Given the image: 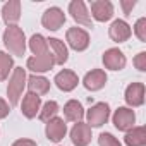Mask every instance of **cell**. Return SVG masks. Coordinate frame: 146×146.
Masks as SVG:
<instances>
[{
    "instance_id": "obj_30",
    "label": "cell",
    "mask_w": 146,
    "mask_h": 146,
    "mask_svg": "<svg viewBox=\"0 0 146 146\" xmlns=\"http://www.w3.org/2000/svg\"><path fill=\"white\" fill-rule=\"evenodd\" d=\"M9 112H11V107H9V103H7L5 100H2V98H0V119H5V117L9 115Z\"/></svg>"
},
{
    "instance_id": "obj_31",
    "label": "cell",
    "mask_w": 146,
    "mask_h": 146,
    "mask_svg": "<svg viewBox=\"0 0 146 146\" xmlns=\"http://www.w3.org/2000/svg\"><path fill=\"white\" fill-rule=\"evenodd\" d=\"M12 146H36V143L33 139H17L12 143Z\"/></svg>"
},
{
    "instance_id": "obj_27",
    "label": "cell",
    "mask_w": 146,
    "mask_h": 146,
    "mask_svg": "<svg viewBox=\"0 0 146 146\" xmlns=\"http://www.w3.org/2000/svg\"><path fill=\"white\" fill-rule=\"evenodd\" d=\"M134 33L139 38V41H146V17H141V19L136 21Z\"/></svg>"
},
{
    "instance_id": "obj_18",
    "label": "cell",
    "mask_w": 146,
    "mask_h": 146,
    "mask_svg": "<svg viewBox=\"0 0 146 146\" xmlns=\"http://www.w3.org/2000/svg\"><path fill=\"white\" fill-rule=\"evenodd\" d=\"M2 17L7 26H16V23L21 19V2L19 0H9L2 7Z\"/></svg>"
},
{
    "instance_id": "obj_12",
    "label": "cell",
    "mask_w": 146,
    "mask_h": 146,
    "mask_svg": "<svg viewBox=\"0 0 146 146\" xmlns=\"http://www.w3.org/2000/svg\"><path fill=\"white\" fill-rule=\"evenodd\" d=\"M65 132H67V125H65V122H64L62 119L53 117L52 120L46 122L45 134H46V137H48L52 143H58V141H62L64 136H65Z\"/></svg>"
},
{
    "instance_id": "obj_21",
    "label": "cell",
    "mask_w": 146,
    "mask_h": 146,
    "mask_svg": "<svg viewBox=\"0 0 146 146\" xmlns=\"http://www.w3.org/2000/svg\"><path fill=\"white\" fill-rule=\"evenodd\" d=\"M26 81H28L29 93H35V95L41 96V95H46V93L50 91V81H48L46 78H43V76L33 74V76H29Z\"/></svg>"
},
{
    "instance_id": "obj_25",
    "label": "cell",
    "mask_w": 146,
    "mask_h": 146,
    "mask_svg": "<svg viewBox=\"0 0 146 146\" xmlns=\"http://www.w3.org/2000/svg\"><path fill=\"white\" fill-rule=\"evenodd\" d=\"M57 112H58V103L53 102V100H50V102H46V103L41 107V110H40V119H41L43 122H48V120H52L53 117H57Z\"/></svg>"
},
{
    "instance_id": "obj_20",
    "label": "cell",
    "mask_w": 146,
    "mask_h": 146,
    "mask_svg": "<svg viewBox=\"0 0 146 146\" xmlns=\"http://www.w3.org/2000/svg\"><path fill=\"white\" fill-rule=\"evenodd\" d=\"M64 117L65 120L69 122H81L83 117H84V108L83 105L78 102V100H69L65 105H64Z\"/></svg>"
},
{
    "instance_id": "obj_11",
    "label": "cell",
    "mask_w": 146,
    "mask_h": 146,
    "mask_svg": "<svg viewBox=\"0 0 146 146\" xmlns=\"http://www.w3.org/2000/svg\"><path fill=\"white\" fill-rule=\"evenodd\" d=\"M70 141L76 146H88L91 143V127L84 122L74 124V127L70 129Z\"/></svg>"
},
{
    "instance_id": "obj_3",
    "label": "cell",
    "mask_w": 146,
    "mask_h": 146,
    "mask_svg": "<svg viewBox=\"0 0 146 146\" xmlns=\"http://www.w3.org/2000/svg\"><path fill=\"white\" fill-rule=\"evenodd\" d=\"M86 119H88V125L90 127H102L103 124H107V120L110 119V107H108V103H105V102L95 103L88 110Z\"/></svg>"
},
{
    "instance_id": "obj_7",
    "label": "cell",
    "mask_w": 146,
    "mask_h": 146,
    "mask_svg": "<svg viewBox=\"0 0 146 146\" xmlns=\"http://www.w3.org/2000/svg\"><path fill=\"white\" fill-rule=\"evenodd\" d=\"M69 14L72 16L78 24H83L86 28H93V23H91V17L88 14V9H86V4L83 0H72L69 4Z\"/></svg>"
},
{
    "instance_id": "obj_13",
    "label": "cell",
    "mask_w": 146,
    "mask_h": 146,
    "mask_svg": "<svg viewBox=\"0 0 146 146\" xmlns=\"http://www.w3.org/2000/svg\"><path fill=\"white\" fill-rule=\"evenodd\" d=\"M107 74H105V70H102V69H93V70H90L88 74L84 76V79H83V84H84V88L86 90H90V91H98V90H102L105 84H107Z\"/></svg>"
},
{
    "instance_id": "obj_19",
    "label": "cell",
    "mask_w": 146,
    "mask_h": 146,
    "mask_svg": "<svg viewBox=\"0 0 146 146\" xmlns=\"http://www.w3.org/2000/svg\"><path fill=\"white\" fill-rule=\"evenodd\" d=\"M46 43H48V48H52V55H53L55 64L64 65L69 60V50H67L65 43L60 41L58 38H48Z\"/></svg>"
},
{
    "instance_id": "obj_4",
    "label": "cell",
    "mask_w": 146,
    "mask_h": 146,
    "mask_svg": "<svg viewBox=\"0 0 146 146\" xmlns=\"http://www.w3.org/2000/svg\"><path fill=\"white\" fill-rule=\"evenodd\" d=\"M65 40L69 46L76 52H84L90 46V35L81 28H69L65 33Z\"/></svg>"
},
{
    "instance_id": "obj_24",
    "label": "cell",
    "mask_w": 146,
    "mask_h": 146,
    "mask_svg": "<svg viewBox=\"0 0 146 146\" xmlns=\"http://www.w3.org/2000/svg\"><path fill=\"white\" fill-rule=\"evenodd\" d=\"M14 69V60L9 53L0 52V81H5L9 78V72Z\"/></svg>"
},
{
    "instance_id": "obj_23",
    "label": "cell",
    "mask_w": 146,
    "mask_h": 146,
    "mask_svg": "<svg viewBox=\"0 0 146 146\" xmlns=\"http://www.w3.org/2000/svg\"><path fill=\"white\" fill-rule=\"evenodd\" d=\"M29 50L35 53V57L48 53V43H46V38H43L41 35H33V36L29 38Z\"/></svg>"
},
{
    "instance_id": "obj_1",
    "label": "cell",
    "mask_w": 146,
    "mask_h": 146,
    "mask_svg": "<svg viewBox=\"0 0 146 146\" xmlns=\"http://www.w3.org/2000/svg\"><path fill=\"white\" fill-rule=\"evenodd\" d=\"M4 45L5 48L16 55V57H23L26 52V36L24 31L19 26H9L4 31Z\"/></svg>"
},
{
    "instance_id": "obj_9",
    "label": "cell",
    "mask_w": 146,
    "mask_h": 146,
    "mask_svg": "<svg viewBox=\"0 0 146 146\" xmlns=\"http://www.w3.org/2000/svg\"><path fill=\"white\" fill-rule=\"evenodd\" d=\"M28 69L36 72V74H41V72H46L50 70L53 65H55V60H53V55L48 52L45 55H38V57H29L28 62H26Z\"/></svg>"
},
{
    "instance_id": "obj_29",
    "label": "cell",
    "mask_w": 146,
    "mask_h": 146,
    "mask_svg": "<svg viewBox=\"0 0 146 146\" xmlns=\"http://www.w3.org/2000/svg\"><path fill=\"white\" fill-rule=\"evenodd\" d=\"M120 5H122V9H124V14H131V11L136 7V0H122L120 2Z\"/></svg>"
},
{
    "instance_id": "obj_6",
    "label": "cell",
    "mask_w": 146,
    "mask_h": 146,
    "mask_svg": "<svg viewBox=\"0 0 146 146\" xmlns=\"http://www.w3.org/2000/svg\"><path fill=\"white\" fill-rule=\"evenodd\" d=\"M65 23V14L62 9L58 7H50L45 11V14L41 16V24L43 28H46L48 31H57L64 26Z\"/></svg>"
},
{
    "instance_id": "obj_16",
    "label": "cell",
    "mask_w": 146,
    "mask_h": 146,
    "mask_svg": "<svg viewBox=\"0 0 146 146\" xmlns=\"http://www.w3.org/2000/svg\"><path fill=\"white\" fill-rule=\"evenodd\" d=\"M125 102L129 107H141L144 103V84L131 83L125 90Z\"/></svg>"
},
{
    "instance_id": "obj_8",
    "label": "cell",
    "mask_w": 146,
    "mask_h": 146,
    "mask_svg": "<svg viewBox=\"0 0 146 146\" xmlns=\"http://www.w3.org/2000/svg\"><path fill=\"white\" fill-rule=\"evenodd\" d=\"M53 83L57 84V88H58L60 91H72V90H74V88L78 86L79 78H78V74H76L74 70L64 69V70H60L58 74L55 76Z\"/></svg>"
},
{
    "instance_id": "obj_28",
    "label": "cell",
    "mask_w": 146,
    "mask_h": 146,
    "mask_svg": "<svg viewBox=\"0 0 146 146\" xmlns=\"http://www.w3.org/2000/svg\"><path fill=\"white\" fill-rule=\"evenodd\" d=\"M134 65L137 70L144 72L146 70V52H139L136 57H134Z\"/></svg>"
},
{
    "instance_id": "obj_22",
    "label": "cell",
    "mask_w": 146,
    "mask_h": 146,
    "mask_svg": "<svg viewBox=\"0 0 146 146\" xmlns=\"http://www.w3.org/2000/svg\"><path fill=\"white\" fill-rule=\"evenodd\" d=\"M127 146H144L146 144V129L141 127H132L131 131H127L125 137H124Z\"/></svg>"
},
{
    "instance_id": "obj_5",
    "label": "cell",
    "mask_w": 146,
    "mask_h": 146,
    "mask_svg": "<svg viewBox=\"0 0 146 146\" xmlns=\"http://www.w3.org/2000/svg\"><path fill=\"white\" fill-rule=\"evenodd\" d=\"M113 120V125L119 129V131H131L134 127V122H136V113L132 108H127V107H119L112 117Z\"/></svg>"
},
{
    "instance_id": "obj_10",
    "label": "cell",
    "mask_w": 146,
    "mask_h": 146,
    "mask_svg": "<svg viewBox=\"0 0 146 146\" xmlns=\"http://www.w3.org/2000/svg\"><path fill=\"white\" fill-rule=\"evenodd\" d=\"M125 64H127L125 55L119 48H108L103 53V65L110 70H122L125 67Z\"/></svg>"
},
{
    "instance_id": "obj_14",
    "label": "cell",
    "mask_w": 146,
    "mask_h": 146,
    "mask_svg": "<svg viewBox=\"0 0 146 146\" xmlns=\"http://www.w3.org/2000/svg\"><path fill=\"white\" fill-rule=\"evenodd\" d=\"M91 14L100 23L110 21L113 16V5L108 0H95V2H91Z\"/></svg>"
},
{
    "instance_id": "obj_26",
    "label": "cell",
    "mask_w": 146,
    "mask_h": 146,
    "mask_svg": "<svg viewBox=\"0 0 146 146\" xmlns=\"http://www.w3.org/2000/svg\"><path fill=\"white\" fill-rule=\"evenodd\" d=\"M98 144L100 146H122L120 141L110 132H102L100 137H98Z\"/></svg>"
},
{
    "instance_id": "obj_15",
    "label": "cell",
    "mask_w": 146,
    "mask_h": 146,
    "mask_svg": "<svg viewBox=\"0 0 146 146\" xmlns=\"http://www.w3.org/2000/svg\"><path fill=\"white\" fill-rule=\"evenodd\" d=\"M108 35L115 43H124V41H127L131 38V26L125 21L117 19V21L112 23V26L108 29Z\"/></svg>"
},
{
    "instance_id": "obj_17",
    "label": "cell",
    "mask_w": 146,
    "mask_h": 146,
    "mask_svg": "<svg viewBox=\"0 0 146 146\" xmlns=\"http://www.w3.org/2000/svg\"><path fill=\"white\" fill-rule=\"evenodd\" d=\"M41 108V98L35 93H28L24 98H23V103H21V112L24 113L26 119H35L36 113L40 112Z\"/></svg>"
},
{
    "instance_id": "obj_2",
    "label": "cell",
    "mask_w": 146,
    "mask_h": 146,
    "mask_svg": "<svg viewBox=\"0 0 146 146\" xmlns=\"http://www.w3.org/2000/svg\"><path fill=\"white\" fill-rule=\"evenodd\" d=\"M26 70L23 67H14V72L11 76L9 86H7V96H9V103L11 107H16L19 103V98L23 95V90L26 86Z\"/></svg>"
}]
</instances>
